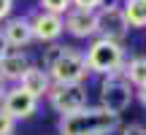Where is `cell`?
<instances>
[{
	"mask_svg": "<svg viewBox=\"0 0 146 135\" xmlns=\"http://www.w3.org/2000/svg\"><path fill=\"white\" fill-rule=\"evenodd\" d=\"M60 135H108L114 130H119V116L108 114L98 105V108H84L78 114L62 116L57 124Z\"/></svg>",
	"mask_w": 146,
	"mask_h": 135,
	"instance_id": "obj_1",
	"label": "cell"
},
{
	"mask_svg": "<svg viewBox=\"0 0 146 135\" xmlns=\"http://www.w3.org/2000/svg\"><path fill=\"white\" fill-rule=\"evenodd\" d=\"M84 60H87V68H89V70L103 73V76L125 73V68H127L125 46L116 43V41H106V38H95L92 46L84 52Z\"/></svg>",
	"mask_w": 146,
	"mask_h": 135,
	"instance_id": "obj_2",
	"label": "cell"
},
{
	"mask_svg": "<svg viewBox=\"0 0 146 135\" xmlns=\"http://www.w3.org/2000/svg\"><path fill=\"white\" fill-rule=\"evenodd\" d=\"M130 103H133V87L127 84L125 73L106 76L103 84H100V108L114 114V116H119L130 108Z\"/></svg>",
	"mask_w": 146,
	"mask_h": 135,
	"instance_id": "obj_3",
	"label": "cell"
},
{
	"mask_svg": "<svg viewBox=\"0 0 146 135\" xmlns=\"http://www.w3.org/2000/svg\"><path fill=\"white\" fill-rule=\"evenodd\" d=\"M87 73H89V68H87V60H84V52L65 46L62 57L49 70V78H52V84H84Z\"/></svg>",
	"mask_w": 146,
	"mask_h": 135,
	"instance_id": "obj_4",
	"label": "cell"
},
{
	"mask_svg": "<svg viewBox=\"0 0 146 135\" xmlns=\"http://www.w3.org/2000/svg\"><path fill=\"white\" fill-rule=\"evenodd\" d=\"M46 97L52 103V108L60 111L62 116L78 114V111L87 108V89H84V84H52Z\"/></svg>",
	"mask_w": 146,
	"mask_h": 135,
	"instance_id": "obj_5",
	"label": "cell"
},
{
	"mask_svg": "<svg viewBox=\"0 0 146 135\" xmlns=\"http://www.w3.org/2000/svg\"><path fill=\"white\" fill-rule=\"evenodd\" d=\"M130 32V24L125 19L122 5H111V8H100L95 11V35L106 38V41H116L122 43Z\"/></svg>",
	"mask_w": 146,
	"mask_h": 135,
	"instance_id": "obj_6",
	"label": "cell"
},
{
	"mask_svg": "<svg viewBox=\"0 0 146 135\" xmlns=\"http://www.w3.org/2000/svg\"><path fill=\"white\" fill-rule=\"evenodd\" d=\"M0 108H3L14 122H19V119H30V116L38 111V100L33 97L30 92H25L22 87H14V89L5 92L3 100H0Z\"/></svg>",
	"mask_w": 146,
	"mask_h": 135,
	"instance_id": "obj_7",
	"label": "cell"
},
{
	"mask_svg": "<svg viewBox=\"0 0 146 135\" xmlns=\"http://www.w3.org/2000/svg\"><path fill=\"white\" fill-rule=\"evenodd\" d=\"M30 27H33V38L43 43H52L62 35L65 30V19L57 14H49V11H38L35 16H30Z\"/></svg>",
	"mask_w": 146,
	"mask_h": 135,
	"instance_id": "obj_8",
	"label": "cell"
},
{
	"mask_svg": "<svg viewBox=\"0 0 146 135\" xmlns=\"http://www.w3.org/2000/svg\"><path fill=\"white\" fill-rule=\"evenodd\" d=\"M0 32H3L5 43H8L11 49H22V46H27V43L35 41V38H33V27H30V19H27V16H11V19H5Z\"/></svg>",
	"mask_w": 146,
	"mask_h": 135,
	"instance_id": "obj_9",
	"label": "cell"
},
{
	"mask_svg": "<svg viewBox=\"0 0 146 135\" xmlns=\"http://www.w3.org/2000/svg\"><path fill=\"white\" fill-rule=\"evenodd\" d=\"M30 70V57L19 49H11L3 60H0V76L5 81H22V76Z\"/></svg>",
	"mask_w": 146,
	"mask_h": 135,
	"instance_id": "obj_10",
	"label": "cell"
},
{
	"mask_svg": "<svg viewBox=\"0 0 146 135\" xmlns=\"http://www.w3.org/2000/svg\"><path fill=\"white\" fill-rule=\"evenodd\" d=\"M62 19H65V30H68L73 38H89V35H95V14H89V11L70 8Z\"/></svg>",
	"mask_w": 146,
	"mask_h": 135,
	"instance_id": "obj_11",
	"label": "cell"
},
{
	"mask_svg": "<svg viewBox=\"0 0 146 135\" xmlns=\"http://www.w3.org/2000/svg\"><path fill=\"white\" fill-rule=\"evenodd\" d=\"M19 87L25 89V92H30L35 100H41L43 95H49V89H52V78H49V73L43 70V68H35L30 65V70L22 76Z\"/></svg>",
	"mask_w": 146,
	"mask_h": 135,
	"instance_id": "obj_12",
	"label": "cell"
},
{
	"mask_svg": "<svg viewBox=\"0 0 146 135\" xmlns=\"http://www.w3.org/2000/svg\"><path fill=\"white\" fill-rule=\"evenodd\" d=\"M122 11L130 27H146V0H125Z\"/></svg>",
	"mask_w": 146,
	"mask_h": 135,
	"instance_id": "obj_13",
	"label": "cell"
},
{
	"mask_svg": "<svg viewBox=\"0 0 146 135\" xmlns=\"http://www.w3.org/2000/svg\"><path fill=\"white\" fill-rule=\"evenodd\" d=\"M125 78L130 87H146V57H133L127 60V68H125Z\"/></svg>",
	"mask_w": 146,
	"mask_h": 135,
	"instance_id": "obj_14",
	"label": "cell"
},
{
	"mask_svg": "<svg viewBox=\"0 0 146 135\" xmlns=\"http://www.w3.org/2000/svg\"><path fill=\"white\" fill-rule=\"evenodd\" d=\"M70 8H73L70 0H41V11H49V14H57V16H65Z\"/></svg>",
	"mask_w": 146,
	"mask_h": 135,
	"instance_id": "obj_15",
	"label": "cell"
},
{
	"mask_svg": "<svg viewBox=\"0 0 146 135\" xmlns=\"http://www.w3.org/2000/svg\"><path fill=\"white\" fill-rule=\"evenodd\" d=\"M62 52H65V46H60V43H52V46H49V49H43V60H41V68H43V70H52V65L54 62H57V60L60 57H62Z\"/></svg>",
	"mask_w": 146,
	"mask_h": 135,
	"instance_id": "obj_16",
	"label": "cell"
},
{
	"mask_svg": "<svg viewBox=\"0 0 146 135\" xmlns=\"http://www.w3.org/2000/svg\"><path fill=\"white\" fill-rule=\"evenodd\" d=\"M70 3H73V8H78V11H89V14H95V11L103 8V0H70Z\"/></svg>",
	"mask_w": 146,
	"mask_h": 135,
	"instance_id": "obj_17",
	"label": "cell"
},
{
	"mask_svg": "<svg viewBox=\"0 0 146 135\" xmlns=\"http://www.w3.org/2000/svg\"><path fill=\"white\" fill-rule=\"evenodd\" d=\"M14 127H16V122L0 108V135H14Z\"/></svg>",
	"mask_w": 146,
	"mask_h": 135,
	"instance_id": "obj_18",
	"label": "cell"
},
{
	"mask_svg": "<svg viewBox=\"0 0 146 135\" xmlns=\"http://www.w3.org/2000/svg\"><path fill=\"white\" fill-rule=\"evenodd\" d=\"M119 135H146V124H138V122L135 124H125L119 130Z\"/></svg>",
	"mask_w": 146,
	"mask_h": 135,
	"instance_id": "obj_19",
	"label": "cell"
},
{
	"mask_svg": "<svg viewBox=\"0 0 146 135\" xmlns=\"http://www.w3.org/2000/svg\"><path fill=\"white\" fill-rule=\"evenodd\" d=\"M11 8H14V0H0V22L11 19Z\"/></svg>",
	"mask_w": 146,
	"mask_h": 135,
	"instance_id": "obj_20",
	"label": "cell"
},
{
	"mask_svg": "<svg viewBox=\"0 0 146 135\" xmlns=\"http://www.w3.org/2000/svg\"><path fill=\"white\" fill-rule=\"evenodd\" d=\"M8 52H11V46H8V43H5L3 32H0V60H3V57H5V54H8Z\"/></svg>",
	"mask_w": 146,
	"mask_h": 135,
	"instance_id": "obj_21",
	"label": "cell"
},
{
	"mask_svg": "<svg viewBox=\"0 0 146 135\" xmlns=\"http://www.w3.org/2000/svg\"><path fill=\"white\" fill-rule=\"evenodd\" d=\"M133 95H135V97L141 100V105L146 108V87H138V89H135V92H133Z\"/></svg>",
	"mask_w": 146,
	"mask_h": 135,
	"instance_id": "obj_22",
	"label": "cell"
},
{
	"mask_svg": "<svg viewBox=\"0 0 146 135\" xmlns=\"http://www.w3.org/2000/svg\"><path fill=\"white\" fill-rule=\"evenodd\" d=\"M5 92H8V87H5V78H3V76H0V100H3V97H5Z\"/></svg>",
	"mask_w": 146,
	"mask_h": 135,
	"instance_id": "obj_23",
	"label": "cell"
}]
</instances>
